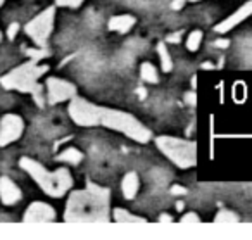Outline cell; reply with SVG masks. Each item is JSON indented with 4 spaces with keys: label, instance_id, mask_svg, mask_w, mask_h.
I'll use <instances>...</instances> for the list:
<instances>
[{
    "label": "cell",
    "instance_id": "cell-15",
    "mask_svg": "<svg viewBox=\"0 0 252 240\" xmlns=\"http://www.w3.org/2000/svg\"><path fill=\"white\" fill-rule=\"evenodd\" d=\"M56 159L61 161V163H67V164H80L81 159H83V154L78 149H74V147H69V149H66L64 152H61L59 156H56Z\"/></svg>",
    "mask_w": 252,
    "mask_h": 240
},
{
    "label": "cell",
    "instance_id": "cell-16",
    "mask_svg": "<svg viewBox=\"0 0 252 240\" xmlns=\"http://www.w3.org/2000/svg\"><path fill=\"white\" fill-rule=\"evenodd\" d=\"M158 54H159V59H161V69L164 71V73H169V71L173 69V61L164 42L158 43Z\"/></svg>",
    "mask_w": 252,
    "mask_h": 240
},
{
    "label": "cell",
    "instance_id": "cell-18",
    "mask_svg": "<svg viewBox=\"0 0 252 240\" xmlns=\"http://www.w3.org/2000/svg\"><path fill=\"white\" fill-rule=\"evenodd\" d=\"M202 38H204L202 32H200V30H193L189 35V38H187V49H189L190 52H195L200 47V43H202Z\"/></svg>",
    "mask_w": 252,
    "mask_h": 240
},
{
    "label": "cell",
    "instance_id": "cell-32",
    "mask_svg": "<svg viewBox=\"0 0 252 240\" xmlns=\"http://www.w3.org/2000/svg\"><path fill=\"white\" fill-rule=\"evenodd\" d=\"M138 95H140L142 99L145 97V90H144V88H138Z\"/></svg>",
    "mask_w": 252,
    "mask_h": 240
},
{
    "label": "cell",
    "instance_id": "cell-1",
    "mask_svg": "<svg viewBox=\"0 0 252 240\" xmlns=\"http://www.w3.org/2000/svg\"><path fill=\"white\" fill-rule=\"evenodd\" d=\"M69 118L78 126H105L109 130H114L128 138L135 140L138 143H147L152 138V132L138 121L130 112L118 111V109H109L104 105H97L88 102L87 99H81L74 95L71 99V104L67 107Z\"/></svg>",
    "mask_w": 252,
    "mask_h": 240
},
{
    "label": "cell",
    "instance_id": "cell-9",
    "mask_svg": "<svg viewBox=\"0 0 252 240\" xmlns=\"http://www.w3.org/2000/svg\"><path fill=\"white\" fill-rule=\"evenodd\" d=\"M56 219V211L50 204L47 202H33L28 206L25 216H23V221L25 223H45V221H54Z\"/></svg>",
    "mask_w": 252,
    "mask_h": 240
},
{
    "label": "cell",
    "instance_id": "cell-24",
    "mask_svg": "<svg viewBox=\"0 0 252 240\" xmlns=\"http://www.w3.org/2000/svg\"><path fill=\"white\" fill-rule=\"evenodd\" d=\"M185 102H187V104H190V105H195V104H197V95L193 94V92L187 94V95H185Z\"/></svg>",
    "mask_w": 252,
    "mask_h": 240
},
{
    "label": "cell",
    "instance_id": "cell-30",
    "mask_svg": "<svg viewBox=\"0 0 252 240\" xmlns=\"http://www.w3.org/2000/svg\"><path fill=\"white\" fill-rule=\"evenodd\" d=\"M213 68H214V66H213L211 63H204V64H202V69H213Z\"/></svg>",
    "mask_w": 252,
    "mask_h": 240
},
{
    "label": "cell",
    "instance_id": "cell-11",
    "mask_svg": "<svg viewBox=\"0 0 252 240\" xmlns=\"http://www.w3.org/2000/svg\"><path fill=\"white\" fill-rule=\"evenodd\" d=\"M23 199V192L9 176H0V201L5 206H14Z\"/></svg>",
    "mask_w": 252,
    "mask_h": 240
},
{
    "label": "cell",
    "instance_id": "cell-13",
    "mask_svg": "<svg viewBox=\"0 0 252 240\" xmlns=\"http://www.w3.org/2000/svg\"><path fill=\"white\" fill-rule=\"evenodd\" d=\"M137 19L130 14H121V16H114V18L109 19V30L111 32H118V33H128L131 28L135 26Z\"/></svg>",
    "mask_w": 252,
    "mask_h": 240
},
{
    "label": "cell",
    "instance_id": "cell-34",
    "mask_svg": "<svg viewBox=\"0 0 252 240\" xmlns=\"http://www.w3.org/2000/svg\"><path fill=\"white\" fill-rule=\"evenodd\" d=\"M190 2H199V0H190Z\"/></svg>",
    "mask_w": 252,
    "mask_h": 240
},
{
    "label": "cell",
    "instance_id": "cell-8",
    "mask_svg": "<svg viewBox=\"0 0 252 240\" xmlns=\"http://www.w3.org/2000/svg\"><path fill=\"white\" fill-rule=\"evenodd\" d=\"M47 87V99L49 104H61V102L71 101L76 95V87L71 81H66L63 78L50 76L45 81Z\"/></svg>",
    "mask_w": 252,
    "mask_h": 240
},
{
    "label": "cell",
    "instance_id": "cell-26",
    "mask_svg": "<svg viewBox=\"0 0 252 240\" xmlns=\"http://www.w3.org/2000/svg\"><path fill=\"white\" fill-rule=\"evenodd\" d=\"M180 36H182V32H178V33H173V35H169V36H168V42H171V43L180 42Z\"/></svg>",
    "mask_w": 252,
    "mask_h": 240
},
{
    "label": "cell",
    "instance_id": "cell-21",
    "mask_svg": "<svg viewBox=\"0 0 252 240\" xmlns=\"http://www.w3.org/2000/svg\"><path fill=\"white\" fill-rule=\"evenodd\" d=\"M182 223H200V218L195 212H187V214H183Z\"/></svg>",
    "mask_w": 252,
    "mask_h": 240
},
{
    "label": "cell",
    "instance_id": "cell-3",
    "mask_svg": "<svg viewBox=\"0 0 252 240\" xmlns=\"http://www.w3.org/2000/svg\"><path fill=\"white\" fill-rule=\"evenodd\" d=\"M49 71L47 66H40L38 61L32 59L28 63H23L21 66L11 69L7 74L0 78V85L5 90H16L21 94L33 95L36 104L42 107L43 105V85L38 83L40 78Z\"/></svg>",
    "mask_w": 252,
    "mask_h": 240
},
{
    "label": "cell",
    "instance_id": "cell-27",
    "mask_svg": "<svg viewBox=\"0 0 252 240\" xmlns=\"http://www.w3.org/2000/svg\"><path fill=\"white\" fill-rule=\"evenodd\" d=\"M159 223H173V218H171L169 214H166V212H164V214L159 216Z\"/></svg>",
    "mask_w": 252,
    "mask_h": 240
},
{
    "label": "cell",
    "instance_id": "cell-22",
    "mask_svg": "<svg viewBox=\"0 0 252 240\" xmlns=\"http://www.w3.org/2000/svg\"><path fill=\"white\" fill-rule=\"evenodd\" d=\"M18 32H19V25H18V23H12V25L9 26V30H7V38L14 40L16 36H18Z\"/></svg>",
    "mask_w": 252,
    "mask_h": 240
},
{
    "label": "cell",
    "instance_id": "cell-25",
    "mask_svg": "<svg viewBox=\"0 0 252 240\" xmlns=\"http://www.w3.org/2000/svg\"><path fill=\"white\" fill-rule=\"evenodd\" d=\"M214 47H218V49H226V47H230V40H216Z\"/></svg>",
    "mask_w": 252,
    "mask_h": 240
},
{
    "label": "cell",
    "instance_id": "cell-20",
    "mask_svg": "<svg viewBox=\"0 0 252 240\" xmlns=\"http://www.w3.org/2000/svg\"><path fill=\"white\" fill-rule=\"evenodd\" d=\"M85 0H56L57 7H67V9H78Z\"/></svg>",
    "mask_w": 252,
    "mask_h": 240
},
{
    "label": "cell",
    "instance_id": "cell-2",
    "mask_svg": "<svg viewBox=\"0 0 252 240\" xmlns=\"http://www.w3.org/2000/svg\"><path fill=\"white\" fill-rule=\"evenodd\" d=\"M111 190L87 181V188L71 192L64 221H109Z\"/></svg>",
    "mask_w": 252,
    "mask_h": 240
},
{
    "label": "cell",
    "instance_id": "cell-17",
    "mask_svg": "<svg viewBox=\"0 0 252 240\" xmlns=\"http://www.w3.org/2000/svg\"><path fill=\"white\" fill-rule=\"evenodd\" d=\"M140 76L144 81L147 83H158L159 81V76H158V69L154 68V64L151 63H144L140 66Z\"/></svg>",
    "mask_w": 252,
    "mask_h": 240
},
{
    "label": "cell",
    "instance_id": "cell-28",
    "mask_svg": "<svg viewBox=\"0 0 252 240\" xmlns=\"http://www.w3.org/2000/svg\"><path fill=\"white\" fill-rule=\"evenodd\" d=\"M183 5H185V2H183V0H173L171 7H173V9H182Z\"/></svg>",
    "mask_w": 252,
    "mask_h": 240
},
{
    "label": "cell",
    "instance_id": "cell-14",
    "mask_svg": "<svg viewBox=\"0 0 252 240\" xmlns=\"http://www.w3.org/2000/svg\"><path fill=\"white\" fill-rule=\"evenodd\" d=\"M112 218H114L116 223H147V219L145 218L131 214V212H128L123 207H116L114 212H112Z\"/></svg>",
    "mask_w": 252,
    "mask_h": 240
},
{
    "label": "cell",
    "instance_id": "cell-23",
    "mask_svg": "<svg viewBox=\"0 0 252 240\" xmlns=\"http://www.w3.org/2000/svg\"><path fill=\"white\" fill-rule=\"evenodd\" d=\"M187 192H189V190H187L185 187H180V185H173V187H171V194L173 195H185Z\"/></svg>",
    "mask_w": 252,
    "mask_h": 240
},
{
    "label": "cell",
    "instance_id": "cell-7",
    "mask_svg": "<svg viewBox=\"0 0 252 240\" xmlns=\"http://www.w3.org/2000/svg\"><path fill=\"white\" fill-rule=\"evenodd\" d=\"M25 121L18 114H4L0 119V147H7L21 138Z\"/></svg>",
    "mask_w": 252,
    "mask_h": 240
},
{
    "label": "cell",
    "instance_id": "cell-10",
    "mask_svg": "<svg viewBox=\"0 0 252 240\" xmlns=\"http://www.w3.org/2000/svg\"><path fill=\"white\" fill-rule=\"evenodd\" d=\"M249 16H252V0L245 2L240 9H237V11L230 16V18H226L224 21H221L220 25L214 26V32H216V33H228L230 30H233L237 25H240L242 21H245Z\"/></svg>",
    "mask_w": 252,
    "mask_h": 240
},
{
    "label": "cell",
    "instance_id": "cell-35",
    "mask_svg": "<svg viewBox=\"0 0 252 240\" xmlns=\"http://www.w3.org/2000/svg\"><path fill=\"white\" fill-rule=\"evenodd\" d=\"M0 40H2V32H0Z\"/></svg>",
    "mask_w": 252,
    "mask_h": 240
},
{
    "label": "cell",
    "instance_id": "cell-12",
    "mask_svg": "<svg viewBox=\"0 0 252 240\" xmlns=\"http://www.w3.org/2000/svg\"><path fill=\"white\" fill-rule=\"evenodd\" d=\"M138 188H140V180H138V174L135 173V171H130V173H126L125 176H123L121 190H123L125 199L133 201L138 194Z\"/></svg>",
    "mask_w": 252,
    "mask_h": 240
},
{
    "label": "cell",
    "instance_id": "cell-6",
    "mask_svg": "<svg viewBox=\"0 0 252 240\" xmlns=\"http://www.w3.org/2000/svg\"><path fill=\"white\" fill-rule=\"evenodd\" d=\"M54 23H56V7H47L25 26V32L36 43V47L43 49L52 35Z\"/></svg>",
    "mask_w": 252,
    "mask_h": 240
},
{
    "label": "cell",
    "instance_id": "cell-19",
    "mask_svg": "<svg viewBox=\"0 0 252 240\" xmlns=\"http://www.w3.org/2000/svg\"><path fill=\"white\" fill-rule=\"evenodd\" d=\"M214 223H238V216L228 209H221L214 218Z\"/></svg>",
    "mask_w": 252,
    "mask_h": 240
},
{
    "label": "cell",
    "instance_id": "cell-33",
    "mask_svg": "<svg viewBox=\"0 0 252 240\" xmlns=\"http://www.w3.org/2000/svg\"><path fill=\"white\" fill-rule=\"evenodd\" d=\"M4 4H5V0H0V7H2Z\"/></svg>",
    "mask_w": 252,
    "mask_h": 240
},
{
    "label": "cell",
    "instance_id": "cell-5",
    "mask_svg": "<svg viewBox=\"0 0 252 240\" xmlns=\"http://www.w3.org/2000/svg\"><path fill=\"white\" fill-rule=\"evenodd\" d=\"M156 145L171 163H175L182 170H189L197 164V143L193 140L161 135L156 138Z\"/></svg>",
    "mask_w": 252,
    "mask_h": 240
},
{
    "label": "cell",
    "instance_id": "cell-29",
    "mask_svg": "<svg viewBox=\"0 0 252 240\" xmlns=\"http://www.w3.org/2000/svg\"><path fill=\"white\" fill-rule=\"evenodd\" d=\"M183 207H185V204H183L182 201L176 202V209H178V211H183Z\"/></svg>",
    "mask_w": 252,
    "mask_h": 240
},
{
    "label": "cell",
    "instance_id": "cell-31",
    "mask_svg": "<svg viewBox=\"0 0 252 240\" xmlns=\"http://www.w3.org/2000/svg\"><path fill=\"white\" fill-rule=\"evenodd\" d=\"M192 88H197V76H192Z\"/></svg>",
    "mask_w": 252,
    "mask_h": 240
},
{
    "label": "cell",
    "instance_id": "cell-4",
    "mask_svg": "<svg viewBox=\"0 0 252 240\" xmlns=\"http://www.w3.org/2000/svg\"><path fill=\"white\" fill-rule=\"evenodd\" d=\"M19 166L36 181L40 188L45 192L47 195L54 199H59L67 194L71 187H73V174L69 173L67 168H59L56 171H49L42 163L32 159V157H21L19 159Z\"/></svg>",
    "mask_w": 252,
    "mask_h": 240
}]
</instances>
